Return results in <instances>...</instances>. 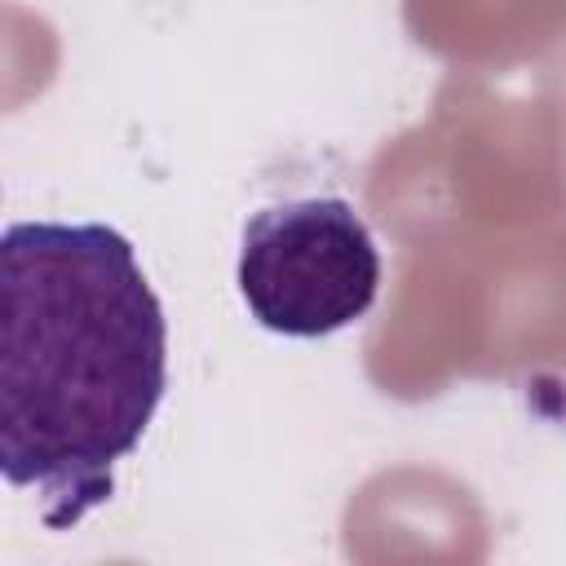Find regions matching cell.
I'll return each instance as SVG.
<instances>
[{
    "instance_id": "obj_1",
    "label": "cell",
    "mask_w": 566,
    "mask_h": 566,
    "mask_svg": "<svg viewBox=\"0 0 566 566\" xmlns=\"http://www.w3.org/2000/svg\"><path fill=\"white\" fill-rule=\"evenodd\" d=\"M168 389L164 305L133 243L97 221L0 239V469L49 531L111 500Z\"/></svg>"
},
{
    "instance_id": "obj_2",
    "label": "cell",
    "mask_w": 566,
    "mask_h": 566,
    "mask_svg": "<svg viewBox=\"0 0 566 566\" xmlns=\"http://www.w3.org/2000/svg\"><path fill=\"white\" fill-rule=\"evenodd\" d=\"M234 279L265 332L314 340L371 310L380 292V252L367 221L345 199H283L248 217Z\"/></svg>"
}]
</instances>
